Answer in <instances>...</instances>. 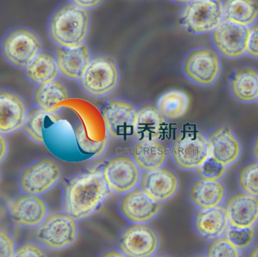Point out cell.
Listing matches in <instances>:
<instances>
[{"instance_id":"6da1fadb","label":"cell","mask_w":258,"mask_h":257,"mask_svg":"<svg viewBox=\"0 0 258 257\" xmlns=\"http://www.w3.org/2000/svg\"><path fill=\"white\" fill-rule=\"evenodd\" d=\"M102 169H92L71 177L62 193L64 213L76 221L87 219L96 213L109 196Z\"/></svg>"},{"instance_id":"7a4b0ae2","label":"cell","mask_w":258,"mask_h":257,"mask_svg":"<svg viewBox=\"0 0 258 257\" xmlns=\"http://www.w3.org/2000/svg\"><path fill=\"white\" fill-rule=\"evenodd\" d=\"M90 27L88 11L67 3L57 8L49 18V39L58 48H75L84 44Z\"/></svg>"},{"instance_id":"3957f363","label":"cell","mask_w":258,"mask_h":257,"mask_svg":"<svg viewBox=\"0 0 258 257\" xmlns=\"http://www.w3.org/2000/svg\"><path fill=\"white\" fill-rule=\"evenodd\" d=\"M170 154L179 169L196 170L211 157L208 136L196 128L182 130L173 141Z\"/></svg>"},{"instance_id":"277c9868","label":"cell","mask_w":258,"mask_h":257,"mask_svg":"<svg viewBox=\"0 0 258 257\" xmlns=\"http://www.w3.org/2000/svg\"><path fill=\"white\" fill-rule=\"evenodd\" d=\"M120 80V71L115 60L105 54L93 56L80 86L84 93L94 98H102L111 94Z\"/></svg>"},{"instance_id":"5b68a950","label":"cell","mask_w":258,"mask_h":257,"mask_svg":"<svg viewBox=\"0 0 258 257\" xmlns=\"http://www.w3.org/2000/svg\"><path fill=\"white\" fill-rule=\"evenodd\" d=\"M41 48L38 35L25 27L10 29L0 42V51L4 60L19 69H25L41 51Z\"/></svg>"},{"instance_id":"8992f818","label":"cell","mask_w":258,"mask_h":257,"mask_svg":"<svg viewBox=\"0 0 258 257\" xmlns=\"http://www.w3.org/2000/svg\"><path fill=\"white\" fill-rule=\"evenodd\" d=\"M223 21L221 0H191L179 14V24L193 35L212 33Z\"/></svg>"},{"instance_id":"52a82bcc","label":"cell","mask_w":258,"mask_h":257,"mask_svg":"<svg viewBox=\"0 0 258 257\" xmlns=\"http://www.w3.org/2000/svg\"><path fill=\"white\" fill-rule=\"evenodd\" d=\"M78 234L77 221L64 212L48 214L36 228V238L42 246L52 250L66 249L76 240Z\"/></svg>"},{"instance_id":"ba28073f","label":"cell","mask_w":258,"mask_h":257,"mask_svg":"<svg viewBox=\"0 0 258 257\" xmlns=\"http://www.w3.org/2000/svg\"><path fill=\"white\" fill-rule=\"evenodd\" d=\"M61 176V169L58 163L45 157L25 166L19 174L18 184L23 193L40 196L52 189Z\"/></svg>"},{"instance_id":"9c48e42d","label":"cell","mask_w":258,"mask_h":257,"mask_svg":"<svg viewBox=\"0 0 258 257\" xmlns=\"http://www.w3.org/2000/svg\"><path fill=\"white\" fill-rule=\"evenodd\" d=\"M221 63L217 53L208 48H197L187 54L182 62V72L195 84L209 86L220 76Z\"/></svg>"},{"instance_id":"30bf717a","label":"cell","mask_w":258,"mask_h":257,"mask_svg":"<svg viewBox=\"0 0 258 257\" xmlns=\"http://www.w3.org/2000/svg\"><path fill=\"white\" fill-rule=\"evenodd\" d=\"M158 233L144 223L126 227L117 240L119 250L126 257H152L159 246Z\"/></svg>"},{"instance_id":"8fae6325","label":"cell","mask_w":258,"mask_h":257,"mask_svg":"<svg viewBox=\"0 0 258 257\" xmlns=\"http://www.w3.org/2000/svg\"><path fill=\"white\" fill-rule=\"evenodd\" d=\"M105 182L110 191L127 193L140 184L141 170L134 160L126 156H117L110 159L102 169Z\"/></svg>"},{"instance_id":"7c38bea8","label":"cell","mask_w":258,"mask_h":257,"mask_svg":"<svg viewBox=\"0 0 258 257\" xmlns=\"http://www.w3.org/2000/svg\"><path fill=\"white\" fill-rule=\"evenodd\" d=\"M9 213L18 226L36 228L47 216V204L40 195L22 192L10 203Z\"/></svg>"},{"instance_id":"4fadbf2b","label":"cell","mask_w":258,"mask_h":257,"mask_svg":"<svg viewBox=\"0 0 258 257\" xmlns=\"http://www.w3.org/2000/svg\"><path fill=\"white\" fill-rule=\"evenodd\" d=\"M249 27L223 20L211 33L213 45L219 54L229 59L238 58L246 54Z\"/></svg>"},{"instance_id":"5bb4252c","label":"cell","mask_w":258,"mask_h":257,"mask_svg":"<svg viewBox=\"0 0 258 257\" xmlns=\"http://www.w3.org/2000/svg\"><path fill=\"white\" fill-rule=\"evenodd\" d=\"M104 120L112 139H126L134 136L137 109L128 101L111 100L104 107Z\"/></svg>"},{"instance_id":"9a60e30c","label":"cell","mask_w":258,"mask_h":257,"mask_svg":"<svg viewBox=\"0 0 258 257\" xmlns=\"http://www.w3.org/2000/svg\"><path fill=\"white\" fill-rule=\"evenodd\" d=\"M119 208L122 216L130 222L146 223L159 213L161 205L143 189L136 187L123 195Z\"/></svg>"},{"instance_id":"2e32d148","label":"cell","mask_w":258,"mask_h":257,"mask_svg":"<svg viewBox=\"0 0 258 257\" xmlns=\"http://www.w3.org/2000/svg\"><path fill=\"white\" fill-rule=\"evenodd\" d=\"M140 185V188L154 201L161 203L168 201L176 195L179 189V181L173 170L162 166L143 172Z\"/></svg>"},{"instance_id":"e0dca14e","label":"cell","mask_w":258,"mask_h":257,"mask_svg":"<svg viewBox=\"0 0 258 257\" xmlns=\"http://www.w3.org/2000/svg\"><path fill=\"white\" fill-rule=\"evenodd\" d=\"M28 109L23 98L7 89H0V133L10 136L25 125Z\"/></svg>"},{"instance_id":"ac0fdd59","label":"cell","mask_w":258,"mask_h":257,"mask_svg":"<svg viewBox=\"0 0 258 257\" xmlns=\"http://www.w3.org/2000/svg\"><path fill=\"white\" fill-rule=\"evenodd\" d=\"M224 208L230 226L250 228L258 221V198L244 192L231 195Z\"/></svg>"},{"instance_id":"d6986e66","label":"cell","mask_w":258,"mask_h":257,"mask_svg":"<svg viewBox=\"0 0 258 257\" xmlns=\"http://www.w3.org/2000/svg\"><path fill=\"white\" fill-rule=\"evenodd\" d=\"M211 147V157L227 167L239 158L241 145L232 128L223 125L217 127L208 136Z\"/></svg>"},{"instance_id":"ffe728a7","label":"cell","mask_w":258,"mask_h":257,"mask_svg":"<svg viewBox=\"0 0 258 257\" xmlns=\"http://www.w3.org/2000/svg\"><path fill=\"white\" fill-rule=\"evenodd\" d=\"M167 128V118L153 104L137 109L134 136L138 142H153L161 139Z\"/></svg>"},{"instance_id":"44dd1931","label":"cell","mask_w":258,"mask_h":257,"mask_svg":"<svg viewBox=\"0 0 258 257\" xmlns=\"http://www.w3.org/2000/svg\"><path fill=\"white\" fill-rule=\"evenodd\" d=\"M196 234L205 240L212 241L223 237L229 227L225 208L222 205L214 208L198 209L193 217Z\"/></svg>"},{"instance_id":"7402d4cb","label":"cell","mask_w":258,"mask_h":257,"mask_svg":"<svg viewBox=\"0 0 258 257\" xmlns=\"http://www.w3.org/2000/svg\"><path fill=\"white\" fill-rule=\"evenodd\" d=\"M55 57L59 74L68 80L80 81L92 56L88 47L83 44L75 48H58Z\"/></svg>"},{"instance_id":"603a6c76","label":"cell","mask_w":258,"mask_h":257,"mask_svg":"<svg viewBox=\"0 0 258 257\" xmlns=\"http://www.w3.org/2000/svg\"><path fill=\"white\" fill-rule=\"evenodd\" d=\"M226 195L224 184L219 181L199 178L193 181L189 189V198L199 210L214 208L221 205Z\"/></svg>"},{"instance_id":"cb8c5ba5","label":"cell","mask_w":258,"mask_h":257,"mask_svg":"<svg viewBox=\"0 0 258 257\" xmlns=\"http://www.w3.org/2000/svg\"><path fill=\"white\" fill-rule=\"evenodd\" d=\"M169 153L166 145L159 140L138 142L133 147L132 157L140 170L151 171L162 167Z\"/></svg>"},{"instance_id":"d4e9b609","label":"cell","mask_w":258,"mask_h":257,"mask_svg":"<svg viewBox=\"0 0 258 257\" xmlns=\"http://www.w3.org/2000/svg\"><path fill=\"white\" fill-rule=\"evenodd\" d=\"M25 71L28 81L36 86L55 81L60 74L55 54L45 50L35 56Z\"/></svg>"},{"instance_id":"484cf974","label":"cell","mask_w":258,"mask_h":257,"mask_svg":"<svg viewBox=\"0 0 258 257\" xmlns=\"http://www.w3.org/2000/svg\"><path fill=\"white\" fill-rule=\"evenodd\" d=\"M229 90L240 102L250 103L258 100V72L250 68L235 71L229 79Z\"/></svg>"},{"instance_id":"4316f807","label":"cell","mask_w":258,"mask_h":257,"mask_svg":"<svg viewBox=\"0 0 258 257\" xmlns=\"http://www.w3.org/2000/svg\"><path fill=\"white\" fill-rule=\"evenodd\" d=\"M33 101L35 107L48 113H55L57 107L70 98L67 86L59 80L36 86L33 92Z\"/></svg>"},{"instance_id":"83f0119b","label":"cell","mask_w":258,"mask_h":257,"mask_svg":"<svg viewBox=\"0 0 258 257\" xmlns=\"http://www.w3.org/2000/svg\"><path fill=\"white\" fill-rule=\"evenodd\" d=\"M223 20L250 27L258 19V2L256 0H223Z\"/></svg>"},{"instance_id":"f1b7e54d","label":"cell","mask_w":258,"mask_h":257,"mask_svg":"<svg viewBox=\"0 0 258 257\" xmlns=\"http://www.w3.org/2000/svg\"><path fill=\"white\" fill-rule=\"evenodd\" d=\"M189 105L188 95L180 90H170L163 94L157 107L167 119H177L186 113Z\"/></svg>"},{"instance_id":"f546056e","label":"cell","mask_w":258,"mask_h":257,"mask_svg":"<svg viewBox=\"0 0 258 257\" xmlns=\"http://www.w3.org/2000/svg\"><path fill=\"white\" fill-rule=\"evenodd\" d=\"M47 118H53L57 121L60 119L59 116L55 113H48L37 107H33L28 110V116L22 131L34 143L44 145L43 132L45 122Z\"/></svg>"},{"instance_id":"4dcf8cb0","label":"cell","mask_w":258,"mask_h":257,"mask_svg":"<svg viewBox=\"0 0 258 257\" xmlns=\"http://www.w3.org/2000/svg\"><path fill=\"white\" fill-rule=\"evenodd\" d=\"M238 181L242 192L258 198V162L244 165L238 172Z\"/></svg>"},{"instance_id":"1f68e13d","label":"cell","mask_w":258,"mask_h":257,"mask_svg":"<svg viewBox=\"0 0 258 257\" xmlns=\"http://www.w3.org/2000/svg\"><path fill=\"white\" fill-rule=\"evenodd\" d=\"M223 237L239 250L247 249L253 243L255 229L250 228H238L229 225Z\"/></svg>"},{"instance_id":"d6a6232c","label":"cell","mask_w":258,"mask_h":257,"mask_svg":"<svg viewBox=\"0 0 258 257\" xmlns=\"http://www.w3.org/2000/svg\"><path fill=\"white\" fill-rule=\"evenodd\" d=\"M207 257H241V250L224 237L212 240L206 250Z\"/></svg>"},{"instance_id":"836d02e7","label":"cell","mask_w":258,"mask_h":257,"mask_svg":"<svg viewBox=\"0 0 258 257\" xmlns=\"http://www.w3.org/2000/svg\"><path fill=\"white\" fill-rule=\"evenodd\" d=\"M196 171L200 179L219 181L226 174V166L210 157Z\"/></svg>"},{"instance_id":"e575fe53","label":"cell","mask_w":258,"mask_h":257,"mask_svg":"<svg viewBox=\"0 0 258 257\" xmlns=\"http://www.w3.org/2000/svg\"><path fill=\"white\" fill-rule=\"evenodd\" d=\"M14 257H47V255L40 245L28 242L16 247Z\"/></svg>"},{"instance_id":"d590c367","label":"cell","mask_w":258,"mask_h":257,"mask_svg":"<svg viewBox=\"0 0 258 257\" xmlns=\"http://www.w3.org/2000/svg\"><path fill=\"white\" fill-rule=\"evenodd\" d=\"M16 247L12 234L0 228V257H14Z\"/></svg>"},{"instance_id":"8d00e7d4","label":"cell","mask_w":258,"mask_h":257,"mask_svg":"<svg viewBox=\"0 0 258 257\" xmlns=\"http://www.w3.org/2000/svg\"><path fill=\"white\" fill-rule=\"evenodd\" d=\"M246 54L258 59V24L249 27L248 41Z\"/></svg>"},{"instance_id":"74e56055","label":"cell","mask_w":258,"mask_h":257,"mask_svg":"<svg viewBox=\"0 0 258 257\" xmlns=\"http://www.w3.org/2000/svg\"><path fill=\"white\" fill-rule=\"evenodd\" d=\"M69 3H72V5L80 9L89 11L99 6L102 0H69Z\"/></svg>"},{"instance_id":"f35d334b","label":"cell","mask_w":258,"mask_h":257,"mask_svg":"<svg viewBox=\"0 0 258 257\" xmlns=\"http://www.w3.org/2000/svg\"><path fill=\"white\" fill-rule=\"evenodd\" d=\"M9 151V144L5 136L0 133V163L7 157Z\"/></svg>"},{"instance_id":"ab89813d","label":"cell","mask_w":258,"mask_h":257,"mask_svg":"<svg viewBox=\"0 0 258 257\" xmlns=\"http://www.w3.org/2000/svg\"><path fill=\"white\" fill-rule=\"evenodd\" d=\"M99 257H126L124 254L122 253L120 250L111 249V250L105 251Z\"/></svg>"},{"instance_id":"60d3db41","label":"cell","mask_w":258,"mask_h":257,"mask_svg":"<svg viewBox=\"0 0 258 257\" xmlns=\"http://www.w3.org/2000/svg\"><path fill=\"white\" fill-rule=\"evenodd\" d=\"M252 153H253V157H254L256 161L258 162V136L255 139L254 142H253Z\"/></svg>"},{"instance_id":"b9f144b4","label":"cell","mask_w":258,"mask_h":257,"mask_svg":"<svg viewBox=\"0 0 258 257\" xmlns=\"http://www.w3.org/2000/svg\"><path fill=\"white\" fill-rule=\"evenodd\" d=\"M247 257H258V244L255 245L247 254Z\"/></svg>"},{"instance_id":"7bdbcfd3","label":"cell","mask_w":258,"mask_h":257,"mask_svg":"<svg viewBox=\"0 0 258 257\" xmlns=\"http://www.w3.org/2000/svg\"><path fill=\"white\" fill-rule=\"evenodd\" d=\"M170 1L173 2V3H177V4L183 5L186 4V3H189L191 0H170Z\"/></svg>"},{"instance_id":"ee69618b","label":"cell","mask_w":258,"mask_h":257,"mask_svg":"<svg viewBox=\"0 0 258 257\" xmlns=\"http://www.w3.org/2000/svg\"><path fill=\"white\" fill-rule=\"evenodd\" d=\"M152 257H170L168 256V255H153V256Z\"/></svg>"},{"instance_id":"f6af8a7d","label":"cell","mask_w":258,"mask_h":257,"mask_svg":"<svg viewBox=\"0 0 258 257\" xmlns=\"http://www.w3.org/2000/svg\"><path fill=\"white\" fill-rule=\"evenodd\" d=\"M191 257H207L206 255H193V256H191Z\"/></svg>"},{"instance_id":"bcb514c9","label":"cell","mask_w":258,"mask_h":257,"mask_svg":"<svg viewBox=\"0 0 258 257\" xmlns=\"http://www.w3.org/2000/svg\"><path fill=\"white\" fill-rule=\"evenodd\" d=\"M0 179H1V175H0Z\"/></svg>"}]
</instances>
